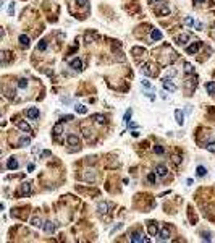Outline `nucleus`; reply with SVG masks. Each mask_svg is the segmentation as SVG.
<instances>
[{"mask_svg": "<svg viewBox=\"0 0 215 243\" xmlns=\"http://www.w3.org/2000/svg\"><path fill=\"white\" fill-rule=\"evenodd\" d=\"M193 182H194L193 178H188V180H186V185H193Z\"/></svg>", "mask_w": 215, "mask_h": 243, "instance_id": "8fccbe9b", "label": "nucleus"}, {"mask_svg": "<svg viewBox=\"0 0 215 243\" xmlns=\"http://www.w3.org/2000/svg\"><path fill=\"white\" fill-rule=\"evenodd\" d=\"M133 54L138 55V57H143V55H146V50H144V49H141V47H134L133 49Z\"/></svg>", "mask_w": 215, "mask_h": 243, "instance_id": "a878e982", "label": "nucleus"}, {"mask_svg": "<svg viewBox=\"0 0 215 243\" xmlns=\"http://www.w3.org/2000/svg\"><path fill=\"white\" fill-rule=\"evenodd\" d=\"M29 143H31L29 138H21V140H20V144L21 146H29Z\"/></svg>", "mask_w": 215, "mask_h": 243, "instance_id": "4c0bfd02", "label": "nucleus"}, {"mask_svg": "<svg viewBox=\"0 0 215 243\" xmlns=\"http://www.w3.org/2000/svg\"><path fill=\"white\" fill-rule=\"evenodd\" d=\"M84 41H86L88 44L97 42V41H100V34L96 33V31H88V33L84 34Z\"/></svg>", "mask_w": 215, "mask_h": 243, "instance_id": "f257e3e1", "label": "nucleus"}, {"mask_svg": "<svg viewBox=\"0 0 215 243\" xmlns=\"http://www.w3.org/2000/svg\"><path fill=\"white\" fill-rule=\"evenodd\" d=\"M206 148H207V151H209V152H215V143H209Z\"/></svg>", "mask_w": 215, "mask_h": 243, "instance_id": "58836bf2", "label": "nucleus"}, {"mask_svg": "<svg viewBox=\"0 0 215 243\" xmlns=\"http://www.w3.org/2000/svg\"><path fill=\"white\" fill-rule=\"evenodd\" d=\"M52 133H54V138H55V140L62 138V135H63V127H62L60 123H57V125L54 127V130H52Z\"/></svg>", "mask_w": 215, "mask_h": 243, "instance_id": "9d476101", "label": "nucleus"}, {"mask_svg": "<svg viewBox=\"0 0 215 243\" xmlns=\"http://www.w3.org/2000/svg\"><path fill=\"white\" fill-rule=\"evenodd\" d=\"M183 23H185V26H189V28H191L193 24H194V20H193V16H186V18L183 20Z\"/></svg>", "mask_w": 215, "mask_h": 243, "instance_id": "c85d7f7f", "label": "nucleus"}, {"mask_svg": "<svg viewBox=\"0 0 215 243\" xmlns=\"http://www.w3.org/2000/svg\"><path fill=\"white\" fill-rule=\"evenodd\" d=\"M20 194H21V196H29L31 194V183H28V182L21 183V186H20Z\"/></svg>", "mask_w": 215, "mask_h": 243, "instance_id": "423d86ee", "label": "nucleus"}, {"mask_svg": "<svg viewBox=\"0 0 215 243\" xmlns=\"http://www.w3.org/2000/svg\"><path fill=\"white\" fill-rule=\"evenodd\" d=\"M141 83H143V86H144V88H152V86H151V83H149L147 79H143Z\"/></svg>", "mask_w": 215, "mask_h": 243, "instance_id": "79ce46f5", "label": "nucleus"}, {"mask_svg": "<svg viewBox=\"0 0 215 243\" xmlns=\"http://www.w3.org/2000/svg\"><path fill=\"white\" fill-rule=\"evenodd\" d=\"M7 167H8L10 170H16L18 169V161H16L15 157H10L8 162H7Z\"/></svg>", "mask_w": 215, "mask_h": 243, "instance_id": "dca6fc26", "label": "nucleus"}, {"mask_svg": "<svg viewBox=\"0 0 215 243\" xmlns=\"http://www.w3.org/2000/svg\"><path fill=\"white\" fill-rule=\"evenodd\" d=\"M76 112H78V113H81V115H84V113L88 112V107H86V105H83V104H78V105H76Z\"/></svg>", "mask_w": 215, "mask_h": 243, "instance_id": "393cba45", "label": "nucleus"}, {"mask_svg": "<svg viewBox=\"0 0 215 243\" xmlns=\"http://www.w3.org/2000/svg\"><path fill=\"white\" fill-rule=\"evenodd\" d=\"M109 207H110V204L107 203V201H100L99 203V206H97V211H99V214H107L109 212Z\"/></svg>", "mask_w": 215, "mask_h": 243, "instance_id": "1a4fd4ad", "label": "nucleus"}, {"mask_svg": "<svg viewBox=\"0 0 215 243\" xmlns=\"http://www.w3.org/2000/svg\"><path fill=\"white\" fill-rule=\"evenodd\" d=\"M20 44H21L24 49H28V47H29V44H31L29 37H28L26 34H21V36H20Z\"/></svg>", "mask_w": 215, "mask_h": 243, "instance_id": "f3484780", "label": "nucleus"}, {"mask_svg": "<svg viewBox=\"0 0 215 243\" xmlns=\"http://www.w3.org/2000/svg\"><path fill=\"white\" fill-rule=\"evenodd\" d=\"M151 39L152 41H160L162 39V33L159 29H154V31H152V34H151Z\"/></svg>", "mask_w": 215, "mask_h": 243, "instance_id": "412c9836", "label": "nucleus"}, {"mask_svg": "<svg viewBox=\"0 0 215 243\" xmlns=\"http://www.w3.org/2000/svg\"><path fill=\"white\" fill-rule=\"evenodd\" d=\"M131 115H133V110H131V109H128V110H126V113H125V123H130Z\"/></svg>", "mask_w": 215, "mask_h": 243, "instance_id": "2f4dec72", "label": "nucleus"}, {"mask_svg": "<svg viewBox=\"0 0 215 243\" xmlns=\"http://www.w3.org/2000/svg\"><path fill=\"white\" fill-rule=\"evenodd\" d=\"M172 162H173V164H176V165L181 164V156H180V154H173L172 156Z\"/></svg>", "mask_w": 215, "mask_h": 243, "instance_id": "c756f323", "label": "nucleus"}, {"mask_svg": "<svg viewBox=\"0 0 215 243\" xmlns=\"http://www.w3.org/2000/svg\"><path fill=\"white\" fill-rule=\"evenodd\" d=\"M168 238H170V228L164 227L160 232H159V240H160V242H167Z\"/></svg>", "mask_w": 215, "mask_h": 243, "instance_id": "6e6552de", "label": "nucleus"}, {"mask_svg": "<svg viewBox=\"0 0 215 243\" xmlns=\"http://www.w3.org/2000/svg\"><path fill=\"white\" fill-rule=\"evenodd\" d=\"M28 170H29V172H33V170H34V165L29 164V165H28Z\"/></svg>", "mask_w": 215, "mask_h": 243, "instance_id": "3c124183", "label": "nucleus"}, {"mask_svg": "<svg viewBox=\"0 0 215 243\" xmlns=\"http://www.w3.org/2000/svg\"><path fill=\"white\" fill-rule=\"evenodd\" d=\"M155 175H159V177H167V175H168V169L165 167L164 164H159L157 167H155Z\"/></svg>", "mask_w": 215, "mask_h": 243, "instance_id": "0eeeda50", "label": "nucleus"}, {"mask_svg": "<svg viewBox=\"0 0 215 243\" xmlns=\"http://www.w3.org/2000/svg\"><path fill=\"white\" fill-rule=\"evenodd\" d=\"M26 115H28V119H31V120H37L39 119V109H37V107H31V109L26 110Z\"/></svg>", "mask_w": 215, "mask_h": 243, "instance_id": "39448f33", "label": "nucleus"}, {"mask_svg": "<svg viewBox=\"0 0 215 243\" xmlns=\"http://www.w3.org/2000/svg\"><path fill=\"white\" fill-rule=\"evenodd\" d=\"M196 29H197V31H202V24H201V23H196Z\"/></svg>", "mask_w": 215, "mask_h": 243, "instance_id": "a18cd8bd", "label": "nucleus"}, {"mask_svg": "<svg viewBox=\"0 0 215 243\" xmlns=\"http://www.w3.org/2000/svg\"><path fill=\"white\" fill-rule=\"evenodd\" d=\"M16 127H18L20 128V130H23V131H26V133H31V131H33V130H31V127H29V125H28L26 123V122H16Z\"/></svg>", "mask_w": 215, "mask_h": 243, "instance_id": "4468645a", "label": "nucleus"}, {"mask_svg": "<svg viewBox=\"0 0 215 243\" xmlns=\"http://www.w3.org/2000/svg\"><path fill=\"white\" fill-rule=\"evenodd\" d=\"M83 133H84V136H89V135H91V130H89V128H83Z\"/></svg>", "mask_w": 215, "mask_h": 243, "instance_id": "c03bdc74", "label": "nucleus"}, {"mask_svg": "<svg viewBox=\"0 0 215 243\" xmlns=\"http://www.w3.org/2000/svg\"><path fill=\"white\" fill-rule=\"evenodd\" d=\"M206 89H207V92H209L210 96H215V81H209V83H207Z\"/></svg>", "mask_w": 215, "mask_h": 243, "instance_id": "6ab92c4d", "label": "nucleus"}, {"mask_svg": "<svg viewBox=\"0 0 215 243\" xmlns=\"http://www.w3.org/2000/svg\"><path fill=\"white\" fill-rule=\"evenodd\" d=\"M2 5H3V0H0V8H2Z\"/></svg>", "mask_w": 215, "mask_h": 243, "instance_id": "6e6d98bb", "label": "nucleus"}, {"mask_svg": "<svg viewBox=\"0 0 215 243\" xmlns=\"http://www.w3.org/2000/svg\"><path fill=\"white\" fill-rule=\"evenodd\" d=\"M157 13H159V15H168L170 8H168V7H160V8L157 10Z\"/></svg>", "mask_w": 215, "mask_h": 243, "instance_id": "7c9ffc66", "label": "nucleus"}, {"mask_svg": "<svg viewBox=\"0 0 215 243\" xmlns=\"http://www.w3.org/2000/svg\"><path fill=\"white\" fill-rule=\"evenodd\" d=\"M175 119H176V122H178V125H183V123H185V113H183L181 110H176V112H175Z\"/></svg>", "mask_w": 215, "mask_h": 243, "instance_id": "a211bd4d", "label": "nucleus"}, {"mask_svg": "<svg viewBox=\"0 0 215 243\" xmlns=\"http://www.w3.org/2000/svg\"><path fill=\"white\" fill-rule=\"evenodd\" d=\"M49 156H50V151H44L42 152V157H49Z\"/></svg>", "mask_w": 215, "mask_h": 243, "instance_id": "49530a36", "label": "nucleus"}, {"mask_svg": "<svg viewBox=\"0 0 215 243\" xmlns=\"http://www.w3.org/2000/svg\"><path fill=\"white\" fill-rule=\"evenodd\" d=\"M185 71L186 73H193L194 71V67H193L191 63H185Z\"/></svg>", "mask_w": 215, "mask_h": 243, "instance_id": "e433bc0d", "label": "nucleus"}, {"mask_svg": "<svg viewBox=\"0 0 215 243\" xmlns=\"http://www.w3.org/2000/svg\"><path fill=\"white\" fill-rule=\"evenodd\" d=\"M3 36H5V31H3V28H0V39H2Z\"/></svg>", "mask_w": 215, "mask_h": 243, "instance_id": "de8ad7c7", "label": "nucleus"}, {"mask_svg": "<svg viewBox=\"0 0 215 243\" xmlns=\"http://www.w3.org/2000/svg\"><path fill=\"white\" fill-rule=\"evenodd\" d=\"M70 67L75 68L76 71H81V70H83V62H81V58H73V60L70 62Z\"/></svg>", "mask_w": 215, "mask_h": 243, "instance_id": "9b49d317", "label": "nucleus"}, {"mask_svg": "<svg viewBox=\"0 0 215 243\" xmlns=\"http://www.w3.org/2000/svg\"><path fill=\"white\" fill-rule=\"evenodd\" d=\"M144 73L146 76H152V70H151V65H147V63H144L143 65V70H141Z\"/></svg>", "mask_w": 215, "mask_h": 243, "instance_id": "5701e85b", "label": "nucleus"}, {"mask_svg": "<svg viewBox=\"0 0 215 243\" xmlns=\"http://www.w3.org/2000/svg\"><path fill=\"white\" fill-rule=\"evenodd\" d=\"M147 182L149 183H155V172H151L147 175Z\"/></svg>", "mask_w": 215, "mask_h": 243, "instance_id": "c9c22d12", "label": "nucleus"}, {"mask_svg": "<svg viewBox=\"0 0 215 243\" xmlns=\"http://www.w3.org/2000/svg\"><path fill=\"white\" fill-rule=\"evenodd\" d=\"M162 88L167 89V91H170V92H173L176 89V86H175V83H173L170 78H164V79H162Z\"/></svg>", "mask_w": 215, "mask_h": 243, "instance_id": "7ed1b4c3", "label": "nucleus"}, {"mask_svg": "<svg viewBox=\"0 0 215 243\" xmlns=\"http://www.w3.org/2000/svg\"><path fill=\"white\" fill-rule=\"evenodd\" d=\"M196 172H197V177H204V175L207 173V169H206V167H202V165H199Z\"/></svg>", "mask_w": 215, "mask_h": 243, "instance_id": "cd10ccee", "label": "nucleus"}, {"mask_svg": "<svg viewBox=\"0 0 215 243\" xmlns=\"http://www.w3.org/2000/svg\"><path fill=\"white\" fill-rule=\"evenodd\" d=\"M31 225H33V227H42V220H41L39 217H33L31 219Z\"/></svg>", "mask_w": 215, "mask_h": 243, "instance_id": "b1692460", "label": "nucleus"}, {"mask_svg": "<svg viewBox=\"0 0 215 243\" xmlns=\"http://www.w3.org/2000/svg\"><path fill=\"white\" fill-rule=\"evenodd\" d=\"M10 60V54L8 52H0V63H7Z\"/></svg>", "mask_w": 215, "mask_h": 243, "instance_id": "4be33fe9", "label": "nucleus"}, {"mask_svg": "<svg viewBox=\"0 0 215 243\" xmlns=\"http://www.w3.org/2000/svg\"><path fill=\"white\" fill-rule=\"evenodd\" d=\"M199 49H201V42H193L191 46H189L188 49H186V52H188L189 55H194L197 50H199Z\"/></svg>", "mask_w": 215, "mask_h": 243, "instance_id": "ddd939ff", "label": "nucleus"}, {"mask_svg": "<svg viewBox=\"0 0 215 243\" xmlns=\"http://www.w3.org/2000/svg\"><path fill=\"white\" fill-rule=\"evenodd\" d=\"M73 117L71 115H67V117H63V122H68V120H71Z\"/></svg>", "mask_w": 215, "mask_h": 243, "instance_id": "09e8293b", "label": "nucleus"}, {"mask_svg": "<svg viewBox=\"0 0 215 243\" xmlns=\"http://www.w3.org/2000/svg\"><path fill=\"white\" fill-rule=\"evenodd\" d=\"M204 240H206V242H210V240H212V238H210V234H209V232H204Z\"/></svg>", "mask_w": 215, "mask_h": 243, "instance_id": "a19ab883", "label": "nucleus"}, {"mask_svg": "<svg viewBox=\"0 0 215 243\" xmlns=\"http://www.w3.org/2000/svg\"><path fill=\"white\" fill-rule=\"evenodd\" d=\"M154 152H155V154H164V152H165V149H164V146H154Z\"/></svg>", "mask_w": 215, "mask_h": 243, "instance_id": "473e14b6", "label": "nucleus"}, {"mask_svg": "<svg viewBox=\"0 0 215 243\" xmlns=\"http://www.w3.org/2000/svg\"><path fill=\"white\" fill-rule=\"evenodd\" d=\"M201 2H204V0H194V3H196V5H199Z\"/></svg>", "mask_w": 215, "mask_h": 243, "instance_id": "864d4df0", "label": "nucleus"}, {"mask_svg": "<svg viewBox=\"0 0 215 243\" xmlns=\"http://www.w3.org/2000/svg\"><path fill=\"white\" fill-rule=\"evenodd\" d=\"M149 2H151V3H155V2H159V0H149Z\"/></svg>", "mask_w": 215, "mask_h": 243, "instance_id": "5fc2aeb1", "label": "nucleus"}, {"mask_svg": "<svg viewBox=\"0 0 215 243\" xmlns=\"http://www.w3.org/2000/svg\"><path fill=\"white\" fill-rule=\"evenodd\" d=\"M18 88H21V89H24V88H28V79H20L18 81Z\"/></svg>", "mask_w": 215, "mask_h": 243, "instance_id": "72a5a7b5", "label": "nucleus"}, {"mask_svg": "<svg viewBox=\"0 0 215 243\" xmlns=\"http://www.w3.org/2000/svg\"><path fill=\"white\" fill-rule=\"evenodd\" d=\"M92 119H94V120L97 122V123H100V125H104V123H105V117H104V115H99V113H96V115L92 117Z\"/></svg>", "mask_w": 215, "mask_h": 243, "instance_id": "bb28decb", "label": "nucleus"}, {"mask_svg": "<svg viewBox=\"0 0 215 243\" xmlns=\"http://www.w3.org/2000/svg\"><path fill=\"white\" fill-rule=\"evenodd\" d=\"M58 227V224L57 222H50V220H47V222H42V230L46 232V234H54L55 232V228Z\"/></svg>", "mask_w": 215, "mask_h": 243, "instance_id": "f03ea898", "label": "nucleus"}, {"mask_svg": "<svg viewBox=\"0 0 215 243\" xmlns=\"http://www.w3.org/2000/svg\"><path fill=\"white\" fill-rule=\"evenodd\" d=\"M13 12H15V3H10V8H8V13H10V15H13Z\"/></svg>", "mask_w": 215, "mask_h": 243, "instance_id": "37998d69", "label": "nucleus"}, {"mask_svg": "<svg viewBox=\"0 0 215 243\" xmlns=\"http://www.w3.org/2000/svg\"><path fill=\"white\" fill-rule=\"evenodd\" d=\"M176 42L180 44V46H185V44L189 42V34H180L178 39H176Z\"/></svg>", "mask_w": 215, "mask_h": 243, "instance_id": "2eb2a0df", "label": "nucleus"}, {"mask_svg": "<svg viewBox=\"0 0 215 243\" xmlns=\"http://www.w3.org/2000/svg\"><path fill=\"white\" fill-rule=\"evenodd\" d=\"M76 3H78V7H84L88 5V0H76Z\"/></svg>", "mask_w": 215, "mask_h": 243, "instance_id": "ea45409f", "label": "nucleus"}, {"mask_svg": "<svg viewBox=\"0 0 215 243\" xmlns=\"http://www.w3.org/2000/svg\"><path fill=\"white\" fill-rule=\"evenodd\" d=\"M147 234L151 235V237H155V235H157V224H155V222H149L147 224Z\"/></svg>", "mask_w": 215, "mask_h": 243, "instance_id": "f8f14e48", "label": "nucleus"}, {"mask_svg": "<svg viewBox=\"0 0 215 243\" xmlns=\"http://www.w3.org/2000/svg\"><path fill=\"white\" fill-rule=\"evenodd\" d=\"M130 240L133 242V243H139V242H143V235L139 234V232H134V234H131V237H130Z\"/></svg>", "mask_w": 215, "mask_h": 243, "instance_id": "aec40b11", "label": "nucleus"}, {"mask_svg": "<svg viewBox=\"0 0 215 243\" xmlns=\"http://www.w3.org/2000/svg\"><path fill=\"white\" fill-rule=\"evenodd\" d=\"M131 135H133V136H134V138H136V136H139V133H138V131H136V130H134V131H131Z\"/></svg>", "mask_w": 215, "mask_h": 243, "instance_id": "603ef678", "label": "nucleus"}, {"mask_svg": "<svg viewBox=\"0 0 215 243\" xmlns=\"http://www.w3.org/2000/svg\"><path fill=\"white\" fill-rule=\"evenodd\" d=\"M67 143H68V146H71V148L78 149V148H79V138L76 136V135H70V136L67 138Z\"/></svg>", "mask_w": 215, "mask_h": 243, "instance_id": "20e7f679", "label": "nucleus"}, {"mask_svg": "<svg viewBox=\"0 0 215 243\" xmlns=\"http://www.w3.org/2000/svg\"><path fill=\"white\" fill-rule=\"evenodd\" d=\"M37 49H39V50H46L47 49V41H41V42L37 44Z\"/></svg>", "mask_w": 215, "mask_h": 243, "instance_id": "f704fd0d", "label": "nucleus"}]
</instances>
